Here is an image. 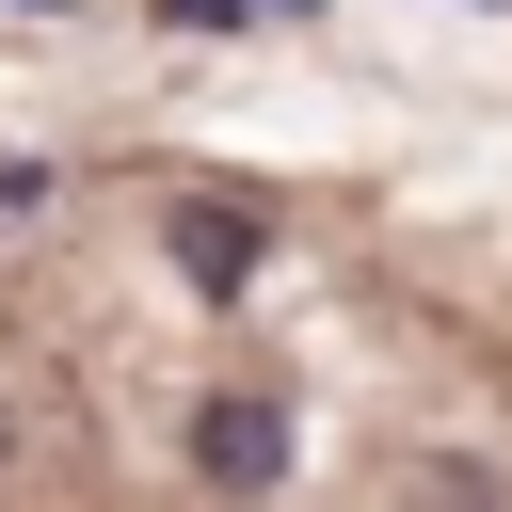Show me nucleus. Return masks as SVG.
<instances>
[{
  "mask_svg": "<svg viewBox=\"0 0 512 512\" xmlns=\"http://www.w3.org/2000/svg\"><path fill=\"white\" fill-rule=\"evenodd\" d=\"M160 256H176V288H192V304H240V288H256V256H272V208L192 192V208L160 224Z\"/></svg>",
  "mask_w": 512,
  "mask_h": 512,
  "instance_id": "1",
  "label": "nucleus"
},
{
  "mask_svg": "<svg viewBox=\"0 0 512 512\" xmlns=\"http://www.w3.org/2000/svg\"><path fill=\"white\" fill-rule=\"evenodd\" d=\"M192 464H208V496H272L288 480V400H208Z\"/></svg>",
  "mask_w": 512,
  "mask_h": 512,
  "instance_id": "2",
  "label": "nucleus"
},
{
  "mask_svg": "<svg viewBox=\"0 0 512 512\" xmlns=\"http://www.w3.org/2000/svg\"><path fill=\"white\" fill-rule=\"evenodd\" d=\"M160 16H176V32H240L256 0H160Z\"/></svg>",
  "mask_w": 512,
  "mask_h": 512,
  "instance_id": "3",
  "label": "nucleus"
},
{
  "mask_svg": "<svg viewBox=\"0 0 512 512\" xmlns=\"http://www.w3.org/2000/svg\"><path fill=\"white\" fill-rule=\"evenodd\" d=\"M256 16H320V0H256Z\"/></svg>",
  "mask_w": 512,
  "mask_h": 512,
  "instance_id": "4",
  "label": "nucleus"
},
{
  "mask_svg": "<svg viewBox=\"0 0 512 512\" xmlns=\"http://www.w3.org/2000/svg\"><path fill=\"white\" fill-rule=\"evenodd\" d=\"M16 16H64V0H16Z\"/></svg>",
  "mask_w": 512,
  "mask_h": 512,
  "instance_id": "5",
  "label": "nucleus"
}]
</instances>
